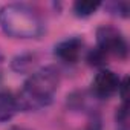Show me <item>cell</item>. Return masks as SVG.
I'll return each mask as SVG.
<instances>
[{
    "label": "cell",
    "mask_w": 130,
    "mask_h": 130,
    "mask_svg": "<svg viewBox=\"0 0 130 130\" xmlns=\"http://www.w3.org/2000/svg\"><path fill=\"white\" fill-rule=\"evenodd\" d=\"M0 28L14 38H35L43 32V22L34 8L25 3H9L0 9Z\"/></svg>",
    "instance_id": "cell-2"
},
{
    "label": "cell",
    "mask_w": 130,
    "mask_h": 130,
    "mask_svg": "<svg viewBox=\"0 0 130 130\" xmlns=\"http://www.w3.org/2000/svg\"><path fill=\"white\" fill-rule=\"evenodd\" d=\"M9 130H29V128H26V127H19V125H12Z\"/></svg>",
    "instance_id": "cell-11"
},
{
    "label": "cell",
    "mask_w": 130,
    "mask_h": 130,
    "mask_svg": "<svg viewBox=\"0 0 130 130\" xmlns=\"http://www.w3.org/2000/svg\"><path fill=\"white\" fill-rule=\"evenodd\" d=\"M17 96H14L8 90H0V122H6L14 118L19 112Z\"/></svg>",
    "instance_id": "cell-6"
},
{
    "label": "cell",
    "mask_w": 130,
    "mask_h": 130,
    "mask_svg": "<svg viewBox=\"0 0 130 130\" xmlns=\"http://www.w3.org/2000/svg\"><path fill=\"white\" fill-rule=\"evenodd\" d=\"M34 63V55H20L12 60V69L17 72H26Z\"/></svg>",
    "instance_id": "cell-8"
},
{
    "label": "cell",
    "mask_w": 130,
    "mask_h": 130,
    "mask_svg": "<svg viewBox=\"0 0 130 130\" xmlns=\"http://www.w3.org/2000/svg\"><path fill=\"white\" fill-rule=\"evenodd\" d=\"M119 83L121 80L113 71L103 69L92 80V92L98 98H109L118 92Z\"/></svg>",
    "instance_id": "cell-4"
},
{
    "label": "cell",
    "mask_w": 130,
    "mask_h": 130,
    "mask_svg": "<svg viewBox=\"0 0 130 130\" xmlns=\"http://www.w3.org/2000/svg\"><path fill=\"white\" fill-rule=\"evenodd\" d=\"M60 84L58 71L52 66L41 68L31 74L25 81L23 89L17 96L19 109L22 110H38L49 106Z\"/></svg>",
    "instance_id": "cell-1"
},
{
    "label": "cell",
    "mask_w": 130,
    "mask_h": 130,
    "mask_svg": "<svg viewBox=\"0 0 130 130\" xmlns=\"http://www.w3.org/2000/svg\"><path fill=\"white\" fill-rule=\"evenodd\" d=\"M101 6L100 2H92V0H78L74 3V12L77 17H89L93 12H96V9Z\"/></svg>",
    "instance_id": "cell-7"
},
{
    "label": "cell",
    "mask_w": 130,
    "mask_h": 130,
    "mask_svg": "<svg viewBox=\"0 0 130 130\" xmlns=\"http://www.w3.org/2000/svg\"><path fill=\"white\" fill-rule=\"evenodd\" d=\"M110 11L116 15H121V17H127L128 15V3L127 2H115V3H110L109 5Z\"/></svg>",
    "instance_id": "cell-10"
},
{
    "label": "cell",
    "mask_w": 130,
    "mask_h": 130,
    "mask_svg": "<svg viewBox=\"0 0 130 130\" xmlns=\"http://www.w3.org/2000/svg\"><path fill=\"white\" fill-rule=\"evenodd\" d=\"M83 40L78 38V37H71V38H66L60 41L55 49H54V54L57 58H60L61 61L64 63H77L81 57V52H83Z\"/></svg>",
    "instance_id": "cell-5"
},
{
    "label": "cell",
    "mask_w": 130,
    "mask_h": 130,
    "mask_svg": "<svg viewBox=\"0 0 130 130\" xmlns=\"http://www.w3.org/2000/svg\"><path fill=\"white\" fill-rule=\"evenodd\" d=\"M96 47L107 57H118L124 60L128 54V44L122 32L113 26L104 25L96 29Z\"/></svg>",
    "instance_id": "cell-3"
},
{
    "label": "cell",
    "mask_w": 130,
    "mask_h": 130,
    "mask_svg": "<svg viewBox=\"0 0 130 130\" xmlns=\"http://www.w3.org/2000/svg\"><path fill=\"white\" fill-rule=\"evenodd\" d=\"M107 55L103 52V51H100L98 47H95L93 51H90L89 52V55H87V61H89V64L90 66H104L106 64V61H107Z\"/></svg>",
    "instance_id": "cell-9"
}]
</instances>
